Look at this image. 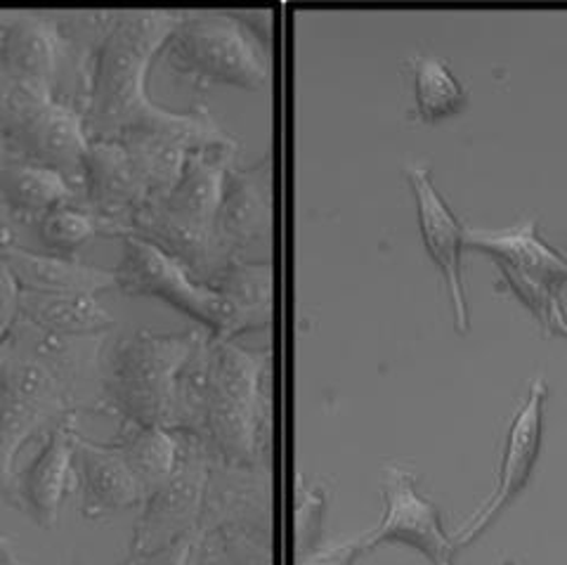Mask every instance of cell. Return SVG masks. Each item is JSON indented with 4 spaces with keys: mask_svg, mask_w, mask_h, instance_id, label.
I'll return each instance as SVG.
<instances>
[{
    "mask_svg": "<svg viewBox=\"0 0 567 565\" xmlns=\"http://www.w3.org/2000/svg\"><path fill=\"white\" fill-rule=\"evenodd\" d=\"M177 20V10L87 12V58L79 112L91 143H114L181 119V112L162 107L147 93L150 66Z\"/></svg>",
    "mask_w": 567,
    "mask_h": 565,
    "instance_id": "obj_1",
    "label": "cell"
},
{
    "mask_svg": "<svg viewBox=\"0 0 567 565\" xmlns=\"http://www.w3.org/2000/svg\"><path fill=\"white\" fill-rule=\"evenodd\" d=\"M268 356L206 331L175 383L171 431L197 438L213 462L254 469L262 459Z\"/></svg>",
    "mask_w": 567,
    "mask_h": 565,
    "instance_id": "obj_2",
    "label": "cell"
},
{
    "mask_svg": "<svg viewBox=\"0 0 567 565\" xmlns=\"http://www.w3.org/2000/svg\"><path fill=\"white\" fill-rule=\"evenodd\" d=\"M206 331L137 329L106 341L100 412L116 423L171 431L175 383Z\"/></svg>",
    "mask_w": 567,
    "mask_h": 565,
    "instance_id": "obj_3",
    "label": "cell"
},
{
    "mask_svg": "<svg viewBox=\"0 0 567 565\" xmlns=\"http://www.w3.org/2000/svg\"><path fill=\"white\" fill-rule=\"evenodd\" d=\"M158 60L197 91L213 85L262 91L270 83L262 37L244 17L227 12H181Z\"/></svg>",
    "mask_w": 567,
    "mask_h": 565,
    "instance_id": "obj_4",
    "label": "cell"
},
{
    "mask_svg": "<svg viewBox=\"0 0 567 565\" xmlns=\"http://www.w3.org/2000/svg\"><path fill=\"white\" fill-rule=\"evenodd\" d=\"M91 150L76 107L31 88L0 81V162L58 171L81 202Z\"/></svg>",
    "mask_w": 567,
    "mask_h": 565,
    "instance_id": "obj_5",
    "label": "cell"
},
{
    "mask_svg": "<svg viewBox=\"0 0 567 565\" xmlns=\"http://www.w3.org/2000/svg\"><path fill=\"white\" fill-rule=\"evenodd\" d=\"M116 289L133 298H154L206 327L210 337L235 339L254 331L239 308L194 277L183 263L142 237L121 239V258L114 268Z\"/></svg>",
    "mask_w": 567,
    "mask_h": 565,
    "instance_id": "obj_6",
    "label": "cell"
},
{
    "mask_svg": "<svg viewBox=\"0 0 567 565\" xmlns=\"http://www.w3.org/2000/svg\"><path fill=\"white\" fill-rule=\"evenodd\" d=\"M76 414L64 386L27 356L8 352L0 372V497L14 506V459L29 438Z\"/></svg>",
    "mask_w": 567,
    "mask_h": 565,
    "instance_id": "obj_7",
    "label": "cell"
},
{
    "mask_svg": "<svg viewBox=\"0 0 567 565\" xmlns=\"http://www.w3.org/2000/svg\"><path fill=\"white\" fill-rule=\"evenodd\" d=\"M177 438H181V459L173 475L142 502V514L131 540L133 556L164 549L197 533L216 462L197 438L185 433H177Z\"/></svg>",
    "mask_w": 567,
    "mask_h": 565,
    "instance_id": "obj_8",
    "label": "cell"
},
{
    "mask_svg": "<svg viewBox=\"0 0 567 565\" xmlns=\"http://www.w3.org/2000/svg\"><path fill=\"white\" fill-rule=\"evenodd\" d=\"M546 396H548V386L544 377H537L529 383L520 408L508 421L499 475H496V487L489 494V500L456 530L452 537L456 546H466L473 540L481 537L485 530L502 516V511L516 500L523 492V487L529 483L532 473H535L542 440H544Z\"/></svg>",
    "mask_w": 567,
    "mask_h": 565,
    "instance_id": "obj_9",
    "label": "cell"
},
{
    "mask_svg": "<svg viewBox=\"0 0 567 565\" xmlns=\"http://www.w3.org/2000/svg\"><path fill=\"white\" fill-rule=\"evenodd\" d=\"M383 516L377 527L362 535L364 549L398 542L419 549L433 565H454L456 544L442 527L437 506L419 492L410 469H385L381 483Z\"/></svg>",
    "mask_w": 567,
    "mask_h": 565,
    "instance_id": "obj_10",
    "label": "cell"
},
{
    "mask_svg": "<svg viewBox=\"0 0 567 565\" xmlns=\"http://www.w3.org/2000/svg\"><path fill=\"white\" fill-rule=\"evenodd\" d=\"M81 204L97 223V235L131 237L140 210L152 204L128 152L118 143H91L85 156Z\"/></svg>",
    "mask_w": 567,
    "mask_h": 565,
    "instance_id": "obj_11",
    "label": "cell"
},
{
    "mask_svg": "<svg viewBox=\"0 0 567 565\" xmlns=\"http://www.w3.org/2000/svg\"><path fill=\"white\" fill-rule=\"evenodd\" d=\"M79 414H66L43 433L41 448L17 473L14 506L45 530L55 527L69 490L74 487Z\"/></svg>",
    "mask_w": 567,
    "mask_h": 565,
    "instance_id": "obj_12",
    "label": "cell"
},
{
    "mask_svg": "<svg viewBox=\"0 0 567 565\" xmlns=\"http://www.w3.org/2000/svg\"><path fill=\"white\" fill-rule=\"evenodd\" d=\"M62 55V33L52 14H0V81L58 95Z\"/></svg>",
    "mask_w": 567,
    "mask_h": 565,
    "instance_id": "obj_13",
    "label": "cell"
},
{
    "mask_svg": "<svg viewBox=\"0 0 567 565\" xmlns=\"http://www.w3.org/2000/svg\"><path fill=\"white\" fill-rule=\"evenodd\" d=\"M404 178L414 192L419 229L425 244V251H429V256L433 258L442 277L447 281L456 327L458 331H468V298L464 287V263H461V254H464L466 246V227L454 216L450 204L442 199L429 166H404Z\"/></svg>",
    "mask_w": 567,
    "mask_h": 565,
    "instance_id": "obj_14",
    "label": "cell"
},
{
    "mask_svg": "<svg viewBox=\"0 0 567 565\" xmlns=\"http://www.w3.org/2000/svg\"><path fill=\"white\" fill-rule=\"evenodd\" d=\"M270 168L237 166L225 175L216 218V249L225 263L246 260L244 254L270 239Z\"/></svg>",
    "mask_w": 567,
    "mask_h": 565,
    "instance_id": "obj_15",
    "label": "cell"
},
{
    "mask_svg": "<svg viewBox=\"0 0 567 565\" xmlns=\"http://www.w3.org/2000/svg\"><path fill=\"white\" fill-rule=\"evenodd\" d=\"M74 487L83 518L93 523L110 521L145 502L121 452L112 443H93L81 433L76 440Z\"/></svg>",
    "mask_w": 567,
    "mask_h": 565,
    "instance_id": "obj_16",
    "label": "cell"
},
{
    "mask_svg": "<svg viewBox=\"0 0 567 565\" xmlns=\"http://www.w3.org/2000/svg\"><path fill=\"white\" fill-rule=\"evenodd\" d=\"M537 225V218H525L499 229L466 227L464 242L496 258L502 273H516L560 294L567 281V258L539 237Z\"/></svg>",
    "mask_w": 567,
    "mask_h": 565,
    "instance_id": "obj_17",
    "label": "cell"
},
{
    "mask_svg": "<svg viewBox=\"0 0 567 565\" xmlns=\"http://www.w3.org/2000/svg\"><path fill=\"white\" fill-rule=\"evenodd\" d=\"M0 260L6 263L14 285L29 294H102L116 289L114 270L97 268L79 258H64L45 251H33L10 242L0 246Z\"/></svg>",
    "mask_w": 567,
    "mask_h": 565,
    "instance_id": "obj_18",
    "label": "cell"
},
{
    "mask_svg": "<svg viewBox=\"0 0 567 565\" xmlns=\"http://www.w3.org/2000/svg\"><path fill=\"white\" fill-rule=\"evenodd\" d=\"M14 317L52 337H112L114 331V317L93 294L20 291Z\"/></svg>",
    "mask_w": 567,
    "mask_h": 565,
    "instance_id": "obj_19",
    "label": "cell"
},
{
    "mask_svg": "<svg viewBox=\"0 0 567 565\" xmlns=\"http://www.w3.org/2000/svg\"><path fill=\"white\" fill-rule=\"evenodd\" d=\"M71 202H79V194L58 171L0 162V214L12 225L35 227L52 208Z\"/></svg>",
    "mask_w": 567,
    "mask_h": 565,
    "instance_id": "obj_20",
    "label": "cell"
},
{
    "mask_svg": "<svg viewBox=\"0 0 567 565\" xmlns=\"http://www.w3.org/2000/svg\"><path fill=\"white\" fill-rule=\"evenodd\" d=\"M110 443L128 464L145 500L171 479L181 459V438L162 427L118 423Z\"/></svg>",
    "mask_w": 567,
    "mask_h": 565,
    "instance_id": "obj_21",
    "label": "cell"
},
{
    "mask_svg": "<svg viewBox=\"0 0 567 565\" xmlns=\"http://www.w3.org/2000/svg\"><path fill=\"white\" fill-rule=\"evenodd\" d=\"M404 72L412 79L416 97V116L437 121L456 114L466 104V91L452 74L450 64L437 55H412L404 60Z\"/></svg>",
    "mask_w": 567,
    "mask_h": 565,
    "instance_id": "obj_22",
    "label": "cell"
},
{
    "mask_svg": "<svg viewBox=\"0 0 567 565\" xmlns=\"http://www.w3.org/2000/svg\"><path fill=\"white\" fill-rule=\"evenodd\" d=\"M33 229L45 254L76 258V251L97 235V223L81 202H71L52 208Z\"/></svg>",
    "mask_w": 567,
    "mask_h": 565,
    "instance_id": "obj_23",
    "label": "cell"
},
{
    "mask_svg": "<svg viewBox=\"0 0 567 565\" xmlns=\"http://www.w3.org/2000/svg\"><path fill=\"white\" fill-rule=\"evenodd\" d=\"M17 298H20V289H17L6 263L0 260V343H6L8 329L17 315Z\"/></svg>",
    "mask_w": 567,
    "mask_h": 565,
    "instance_id": "obj_24",
    "label": "cell"
},
{
    "mask_svg": "<svg viewBox=\"0 0 567 565\" xmlns=\"http://www.w3.org/2000/svg\"><path fill=\"white\" fill-rule=\"evenodd\" d=\"M362 552H367V549H364V544H362V537H358V540H352V542L327 546V549L308 556L300 565H352L354 561H358V556Z\"/></svg>",
    "mask_w": 567,
    "mask_h": 565,
    "instance_id": "obj_25",
    "label": "cell"
},
{
    "mask_svg": "<svg viewBox=\"0 0 567 565\" xmlns=\"http://www.w3.org/2000/svg\"><path fill=\"white\" fill-rule=\"evenodd\" d=\"M0 565H29L14 552V544L6 535H0Z\"/></svg>",
    "mask_w": 567,
    "mask_h": 565,
    "instance_id": "obj_26",
    "label": "cell"
},
{
    "mask_svg": "<svg viewBox=\"0 0 567 565\" xmlns=\"http://www.w3.org/2000/svg\"><path fill=\"white\" fill-rule=\"evenodd\" d=\"M556 333H563V337L567 339V315H563L560 320L556 322Z\"/></svg>",
    "mask_w": 567,
    "mask_h": 565,
    "instance_id": "obj_27",
    "label": "cell"
}]
</instances>
